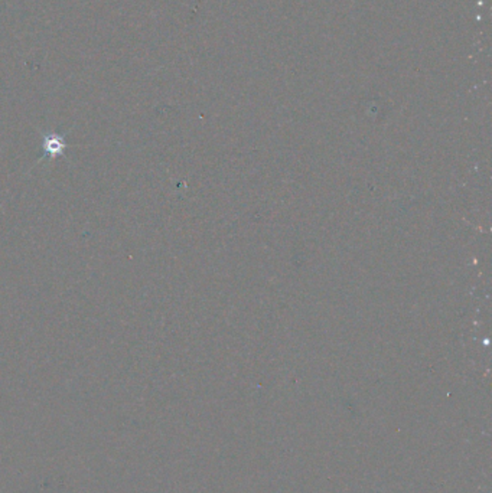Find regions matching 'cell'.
<instances>
[{
    "label": "cell",
    "mask_w": 492,
    "mask_h": 493,
    "mask_svg": "<svg viewBox=\"0 0 492 493\" xmlns=\"http://www.w3.org/2000/svg\"><path fill=\"white\" fill-rule=\"evenodd\" d=\"M44 146H45V150H48L49 149V153H51V156H56L55 153V149H58V152L59 153H62V150H64V147H65V141H64V139L59 136H56V137H45V140H44Z\"/></svg>",
    "instance_id": "6da1fadb"
}]
</instances>
